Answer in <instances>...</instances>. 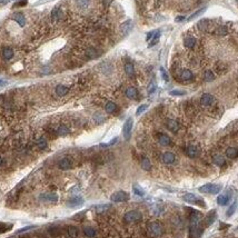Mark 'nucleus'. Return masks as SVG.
Listing matches in <instances>:
<instances>
[{
    "label": "nucleus",
    "mask_w": 238,
    "mask_h": 238,
    "mask_svg": "<svg viewBox=\"0 0 238 238\" xmlns=\"http://www.w3.org/2000/svg\"><path fill=\"white\" fill-rule=\"evenodd\" d=\"M163 234V227L158 222H152L147 225V235L152 238H157Z\"/></svg>",
    "instance_id": "obj_1"
},
{
    "label": "nucleus",
    "mask_w": 238,
    "mask_h": 238,
    "mask_svg": "<svg viewBox=\"0 0 238 238\" xmlns=\"http://www.w3.org/2000/svg\"><path fill=\"white\" fill-rule=\"evenodd\" d=\"M223 189L222 185H218V184H206L202 187L198 188V190L200 193L204 194H213V195H216L218 193H220V190Z\"/></svg>",
    "instance_id": "obj_2"
},
{
    "label": "nucleus",
    "mask_w": 238,
    "mask_h": 238,
    "mask_svg": "<svg viewBox=\"0 0 238 238\" xmlns=\"http://www.w3.org/2000/svg\"><path fill=\"white\" fill-rule=\"evenodd\" d=\"M141 218H143L141 213H139L138 210H130V211L125 214L123 220H125V223H127V224H135V223L140 222Z\"/></svg>",
    "instance_id": "obj_3"
},
{
    "label": "nucleus",
    "mask_w": 238,
    "mask_h": 238,
    "mask_svg": "<svg viewBox=\"0 0 238 238\" xmlns=\"http://www.w3.org/2000/svg\"><path fill=\"white\" fill-rule=\"evenodd\" d=\"M132 125H134V120L132 118H128L125 123H123V137L126 140H129L130 136H131V130H132Z\"/></svg>",
    "instance_id": "obj_4"
},
{
    "label": "nucleus",
    "mask_w": 238,
    "mask_h": 238,
    "mask_svg": "<svg viewBox=\"0 0 238 238\" xmlns=\"http://www.w3.org/2000/svg\"><path fill=\"white\" fill-rule=\"evenodd\" d=\"M110 199H111V202H127V200L129 199V195H128L126 191L120 190V191H117V193H115V194H112L111 197H110Z\"/></svg>",
    "instance_id": "obj_5"
},
{
    "label": "nucleus",
    "mask_w": 238,
    "mask_h": 238,
    "mask_svg": "<svg viewBox=\"0 0 238 238\" xmlns=\"http://www.w3.org/2000/svg\"><path fill=\"white\" fill-rule=\"evenodd\" d=\"M184 200L186 202H189V204H197L199 206H202L205 207V202L202 200V198H199L198 196L194 195V194H186L184 196Z\"/></svg>",
    "instance_id": "obj_6"
},
{
    "label": "nucleus",
    "mask_w": 238,
    "mask_h": 238,
    "mask_svg": "<svg viewBox=\"0 0 238 238\" xmlns=\"http://www.w3.org/2000/svg\"><path fill=\"white\" fill-rule=\"evenodd\" d=\"M39 199L41 202H57L58 200V196L55 193H43L39 196Z\"/></svg>",
    "instance_id": "obj_7"
},
{
    "label": "nucleus",
    "mask_w": 238,
    "mask_h": 238,
    "mask_svg": "<svg viewBox=\"0 0 238 238\" xmlns=\"http://www.w3.org/2000/svg\"><path fill=\"white\" fill-rule=\"evenodd\" d=\"M202 234V229L198 225H191L189 229V238H199Z\"/></svg>",
    "instance_id": "obj_8"
},
{
    "label": "nucleus",
    "mask_w": 238,
    "mask_h": 238,
    "mask_svg": "<svg viewBox=\"0 0 238 238\" xmlns=\"http://www.w3.org/2000/svg\"><path fill=\"white\" fill-rule=\"evenodd\" d=\"M215 101V98L214 96L210 94H204L200 98V104L205 107H208V106H211Z\"/></svg>",
    "instance_id": "obj_9"
},
{
    "label": "nucleus",
    "mask_w": 238,
    "mask_h": 238,
    "mask_svg": "<svg viewBox=\"0 0 238 238\" xmlns=\"http://www.w3.org/2000/svg\"><path fill=\"white\" fill-rule=\"evenodd\" d=\"M131 28H132V21H131V20H127V21H125L123 23H121V26H120V32H121V35H123V36H127L130 32Z\"/></svg>",
    "instance_id": "obj_10"
},
{
    "label": "nucleus",
    "mask_w": 238,
    "mask_h": 238,
    "mask_svg": "<svg viewBox=\"0 0 238 238\" xmlns=\"http://www.w3.org/2000/svg\"><path fill=\"white\" fill-rule=\"evenodd\" d=\"M161 160H163V163L164 164H166V165H170V164H173L174 161H175V155H174L173 152H166L163 154V156H161Z\"/></svg>",
    "instance_id": "obj_11"
},
{
    "label": "nucleus",
    "mask_w": 238,
    "mask_h": 238,
    "mask_svg": "<svg viewBox=\"0 0 238 238\" xmlns=\"http://www.w3.org/2000/svg\"><path fill=\"white\" fill-rule=\"evenodd\" d=\"M82 204H84V199H82L81 197H73V198L69 199V200L67 202V206L73 208V207H79Z\"/></svg>",
    "instance_id": "obj_12"
},
{
    "label": "nucleus",
    "mask_w": 238,
    "mask_h": 238,
    "mask_svg": "<svg viewBox=\"0 0 238 238\" xmlns=\"http://www.w3.org/2000/svg\"><path fill=\"white\" fill-rule=\"evenodd\" d=\"M72 166L71 161H70V159L68 158H62L59 160V163H58V167L61 169V170H68V169H70Z\"/></svg>",
    "instance_id": "obj_13"
},
{
    "label": "nucleus",
    "mask_w": 238,
    "mask_h": 238,
    "mask_svg": "<svg viewBox=\"0 0 238 238\" xmlns=\"http://www.w3.org/2000/svg\"><path fill=\"white\" fill-rule=\"evenodd\" d=\"M166 126L167 128L170 131H173V132H177L179 130V123H177L175 119H167Z\"/></svg>",
    "instance_id": "obj_14"
},
{
    "label": "nucleus",
    "mask_w": 238,
    "mask_h": 238,
    "mask_svg": "<svg viewBox=\"0 0 238 238\" xmlns=\"http://www.w3.org/2000/svg\"><path fill=\"white\" fill-rule=\"evenodd\" d=\"M126 96H127V98H129V99H137L138 97L137 89L134 88V87L127 88V89H126Z\"/></svg>",
    "instance_id": "obj_15"
},
{
    "label": "nucleus",
    "mask_w": 238,
    "mask_h": 238,
    "mask_svg": "<svg viewBox=\"0 0 238 238\" xmlns=\"http://www.w3.org/2000/svg\"><path fill=\"white\" fill-rule=\"evenodd\" d=\"M184 45H185L186 48L193 49L196 45V38L195 37H186L184 39Z\"/></svg>",
    "instance_id": "obj_16"
},
{
    "label": "nucleus",
    "mask_w": 238,
    "mask_h": 238,
    "mask_svg": "<svg viewBox=\"0 0 238 238\" xmlns=\"http://www.w3.org/2000/svg\"><path fill=\"white\" fill-rule=\"evenodd\" d=\"M158 141H159V144L161 145V146H169V145L171 144V139L168 137L167 135H165V134L159 135Z\"/></svg>",
    "instance_id": "obj_17"
},
{
    "label": "nucleus",
    "mask_w": 238,
    "mask_h": 238,
    "mask_svg": "<svg viewBox=\"0 0 238 238\" xmlns=\"http://www.w3.org/2000/svg\"><path fill=\"white\" fill-rule=\"evenodd\" d=\"M186 154H187L188 157L190 158H196L198 156V150L195 146H188L186 148Z\"/></svg>",
    "instance_id": "obj_18"
},
{
    "label": "nucleus",
    "mask_w": 238,
    "mask_h": 238,
    "mask_svg": "<svg viewBox=\"0 0 238 238\" xmlns=\"http://www.w3.org/2000/svg\"><path fill=\"white\" fill-rule=\"evenodd\" d=\"M226 156L228 157V158H236V157H238V149L237 148H235V147H229V148H227L226 149Z\"/></svg>",
    "instance_id": "obj_19"
},
{
    "label": "nucleus",
    "mask_w": 238,
    "mask_h": 238,
    "mask_svg": "<svg viewBox=\"0 0 238 238\" xmlns=\"http://www.w3.org/2000/svg\"><path fill=\"white\" fill-rule=\"evenodd\" d=\"M180 78L182 80H190L193 79V77H194V75H193V72L190 71L189 69H182L180 71Z\"/></svg>",
    "instance_id": "obj_20"
},
{
    "label": "nucleus",
    "mask_w": 238,
    "mask_h": 238,
    "mask_svg": "<svg viewBox=\"0 0 238 238\" xmlns=\"http://www.w3.org/2000/svg\"><path fill=\"white\" fill-rule=\"evenodd\" d=\"M14 19L18 22V25H19L20 27H23V26L26 25V19H25V16H23L22 14H20V12L14 14Z\"/></svg>",
    "instance_id": "obj_21"
},
{
    "label": "nucleus",
    "mask_w": 238,
    "mask_h": 238,
    "mask_svg": "<svg viewBox=\"0 0 238 238\" xmlns=\"http://www.w3.org/2000/svg\"><path fill=\"white\" fill-rule=\"evenodd\" d=\"M229 199H230V196L229 195H219L217 197V202L220 206H225V205L228 204Z\"/></svg>",
    "instance_id": "obj_22"
},
{
    "label": "nucleus",
    "mask_w": 238,
    "mask_h": 238,
    "mask_svg": "<svg viewBox=\"0 0 238 238\" xmlns=\"http://www.w3.org/2000/svg\"><path fill=\"white\" fill-rule=\"evenodd\" d=\"M213 163H214L216 166H224L225 158L222 155H214V156H213Z\"/></svg>",
    "instance_id": "obj_23"
},
{
    "label": "nucleus",
    "mask_w": 238,
    "mask_h": 238,
    "mask_svg": "<svg viewBox=\"0 0 238 238\" xmlns=\"http://www.w3.org/2000/svg\"><path fill=\"white\" fill-rule=\"evenodd\" d=\"M68 90H69L68 87L64 86V85H58V86L56 87V94H57L59 97H62V96L67 95Z\"/></svg>",
    "instance_id": "obj_24"
},
{
    "label": "nucleus",
    "mask_w": 238,
    "mask_h": 238,
    "mask_svg": "<svg viewBox=\"0 0 238 238\" xmlns=\"http://www.w3.org/2000/svg\"><path fill=\"white\" fill-rule=\"evenodd\" d=\"M61 16H62V12H61L60 8L56 7L52 10V12H51V19H52V21H57L58 19L61 18Z\"/></svg>",
    "instance_id": "obj_25"
},
{
    "label": "nucleus",
    "mask_w": 238,
    "mask_h": 238,
    "mask_svg": "<svg viewBox=\"0 0 238 238\" xmlns=\"http://www.w3.org/2000/svg\"><path fill=\"white\" fill-rule=\"evenodd\" d=\"M105 110H106V112H108V114H114L116 110H117V105H116L115 102H112V101H108V102L106 104V106H105Z\"/></svg>",
    "instance_id": "obj_26"
},
{
    "label": "nucleus",
    "mask_w": 238,
    "mask_h": 238,
    "mask_svg": "<svg viewBox=\"0 0 238 238\" xmlns=\"http://www.w3.org/2000/svg\"><path fill=\"white\" fill-rule=\"evenodd\" d=\"M197 27L199 28V30H202V31L207 30L208 27H209V20H208V19H202V20H199L198 23H197Z\"/></svg>",
    "instance_id": "obj_27"
},
{
    "label": "nucleus",
    "mask_w": 238,
    "mask_h": 238,
    "mask_svg": "<svg viewBox=\"0 0 238 238\" xmlns=\"http://www.w3.org/2000/svg\"><path fill=\"white\" fill-rule=\"evenodd\" d=\"M2 56H3V58H5L6 60H10L11 58L14 57V51H12L11 48L6 47V48H3V50H2Z\"/></svg>",
    "instance_id": "obj_28"
},
{
    "label": "nucleus",
    "mask_w": 238,
    "mask_h": 238,
    "mask_svg": "<svg viewBox=\"0 0 238 238\" xmlns=\"http://www.w3.org/2000/svg\"><path fill=\"white\" fill-rule=\"evenodd\" d=\"M206 10H207V8H206V7L202 8V9H199V10H197L196 12H194V14H190V16L188 17V18H187V21H191L193 19H195V18H198V17H199V16H202V14H204V12H205Z\"/></svg>",
    "instance_id": "obj_29"
},
{
    "label": "nucleus",
    "mask_w": 238,
    "mask_h": 238,
    "mask_svg": "<svg viewBox=\"0 0 238 238\" xmlns=\"http://www.w3.org/2000/svg\"><path fill=\"white\" fill-rule=\"evenodd\" d=\"M125 72L127 73V76L129 77H132L135 75V68H134V65L130 64V62H127L125 65Z\"/></svg>",
    "instance_id": "obj_30"
},
{
    "label": "nucleus",
    "mask_w": 238,
    "mask_h": 238,
    "mask_svg": "<svg viewBox=\"0 0 238 238\" xmlns=\"http://www.w3.org/2000/svg\"><path fill=\"white\" fill-rule=\"evenodd\" d=\"M141 168H143L144 170H146V171L150 170V169H152V163H150V160L148 158H146V157L141 159Z\"/></svg>",
    "instance_id": "obj_31"
},
{
    "label": "nucleus",
    "mask_w": 238,
    "mask_h": 238,
    "mask_svg": "<svg viewBox=\"0 0 238 238\" xmlns=\"http://www.w3.org/2000/svg\"><path fill=\"white\" fill-rule=\"evenodd\" d=\"M84 234L86 235L87 237L89 238H93L96 236V230H95L93 227H89V226H87V227H84Z\"/></svg>",
    "instance_id": "obj_32"
},
{
    "label": "nucleus",
    "mask_w": 238,
    "mask_h": 238,
    "mask_svg": "<svg viewBox=\"0 0 238 238\" xmlns=\"http://www.w3.org/2000/svg\"><path fill=\"white\" fill-rule=\"evenodd\" d=\"M57 134L59 136H67L69 134V128L67 126H65V125H62V126H60L57 129Z\"/></svg>",
    "instance_id": "obj_33"
},
{
    "label": "nucleus",
    "mask_w": 238,
    "mask_h": 238,
    "mask_svg": "<svg viewBox=\"0 0 238 238\" xmlns=\"http://www.w3.org/2000/svg\"><path fill=\"white\" fill-rule=\"evenodd\" d=\"M68 234L71 238H77L78 237V229L75 226H69L68 227Z\"/></svg>",
    "instance_id": "obj_34"
},
{
    "label": "nucleus",
    "mask_w": 238,
    "mask_h": 238,
    "mask_svg": "<svg viewBox=\"0 0 238 238\" xmlns=\"http://www.w3.org/2000/svg\"><path fill=\"white\" fill-rule=\"evenodd\" d=\"M204 79H205V81H207V82L213 81V80L215 79L214 72L210 71V70H206V71H205V75H204Z\"/></svg>",
    "instance_id": "obj_35"
},
{
    "label": "nucleus",
    "mask_w": 238,
    "mask_h": 238,
    "mask_svg": "<svg viewBox=\"0 0 238 238\" xmlns=\"http://www.w3.org/2000/svg\"><path fill=\"white\" fill-rule=\"evenodd\" d=\"M215 218H216V213H215V210H213L211 213L208 214V216H207V218H206V225H207V226L211 225L213 223H214Z\"/></svg>",
    "instance_id": "obj_36"
},
{
    "label": "nucleus",
    "mask_w": 238,
    "mask_h": 238,
    "mask_svg": "<svg viewBox=\"0 0 238 238\" xmlns=\"http://www.w3.org/2000/svg\"><path fill=\"white\" fill-rule=\"evenodd\" d=\"M160 35H161V34H160V31H156V34H155V36L152 37V41H150V43L148 45V47H149V48L154 47V46H155L156 43H158V41H159V38H160Z\"/></svg>",
    "instance_id": "obj_37"
},
{
    "label": "nucleus",
    "mask_w": 238,
    "mask_h": 238,
    "mask_svg": "<svg viewBox=\"0 0 238 238\" xmlns=\"http://www.w3.org/2000/svg\"><path fill=\"white\" fill-rule=\"evenodd\" d=\"M76 3L80 9H86L90 3V0H76Z\"/></svg>",
    "instance_id": "obj_38"
},
{
    "label": "nucleus",
    "mask_w": 238,
    "mask_h": 238,
    "mask_svg": "<svg viewBox=\"0 0 238 238\" xmlns=\"http://www.w3.org/2000/svg\"><path fill=\"white\" fill-rule=\"evenodd\" d=\"M132 190H134L135 195L140 196V197H143V196H145V190H144V189H143L141 187H139L138 185H134V186H132Z\"/></svg>",
    "instance_id": "obj_39"
},
{
    "label": "nucleus",
    "mask_w": 238,
    "mask_h": 238,
    "mask_svg": "<svg viewBox=\"0 0 238 238\" xmlns=\"http://www.w3.org/2000/svg\"><path fill=\"white\" fill-rule=\"evenodd\" d=\"M236 208H237V202L235 200V202L231 205L230 207L228 208V210H227V213H226V216L227 217H230V216H233L234 215V213L236 211Z\"/></svg>",
    "instance_id": "obj_40"
},
{
    "label": "nucleus",
    "mask_w": 238,
    "mask_h": 238,
    "mask_svg": "<svg viewBox=\"0 0 238 238\" xmlns=\"http://www.w3.org/2000/svg\"><path fill=\"white\" fill-rule=\"evenodd\" d=\"M37 146H38L39 149H45V148L47 147V141H46V139H45L43 137L39 138V139L37 140Z\"/></svg>",
    "instance_id": "obj_41"
},
{
    "label": "nucleus",
    "mask_w": 238,
    "mask_h": 238,
    "mask_svg": "<svg viewBox=\"0 0 238 238\" xmlns=\"http://www.w3.org/2000/svg\"><path fill=\"white\" fill-rule=\"evenodd\" d=\"M227 32H228V29L226 28V27H219V28L216 30V35L217 36H220V37H224L227 35Z\"/></svg>",
    "instance_id": "obj_42"
},
{
    "label": "nucleus",
    "mask_w": 238,
    "mask_h": 238,
    "mask_svg": "<svg viewBox=\"0 0 238 238\" xmlns=\"http://www.w3.org/2000/svg\"><path fill=\"white\" fill-rule=\"evenodd\" d=\"M147 108H148V105H146V104H144V105H140V106L138 107L137 111H136V115H137V116L141 115V114H143L144 111H146V110H147Z\"/></svg>",
    "instance_id": "obj_43"
},
{
    "label": "nucleus",
    "mask_w": 238,
    "mask_h": 238,
    "mask_svg": "<svg viewBox=\"0 0 238 238\" xmlns=\"http://www.w3.org/2000/svg\"><path fill=\"white\" fill-rule=\"evenodd\" d=\"M169 95H170V96H184V95H186V91H182V90L175 89V90L169 91Z\"/></svg>",
    "instance_id": "obj_44"
},
{
    "label": "nucleus",
    "mask_w": 238,
    "mask_h": 238,
    "mask_svg": "<svg viewBox=\"0 0 238 238\" xmlns=\"http://www.w3.org/2000/svg\"><path fill=\"white\" fill-rule=\"evenodd\" d=\"M9 229H11V225H6L3 224V223H0V233H5V231L9 230Z\"/></svg>",
    "instance_id": "obj_45"
},
{
    "label": "nucleus",
    "mask_w": 238,
    "mask_h": 238,
    "mask_svg": "<svg viewBox=\"0 0 238 238\" xmlns=\"http://www.w3.org/2000/svg\"><path fill=\"white\" fill-rule=\"evenodd\" d=\"M88 56H89L90 58H97V57H98L97 50H96V49H94V48H90V49L88 50Z\"/></svg>",
    "instance_id": "obj_46"
},
{
    "label": "nucleus",
    "mask_w": 238,
    "mask_h": 238,
    "mask_svg": "<svg viewBox=\"0 0 238 238\" xmlns=\"http://www.w3.org/2000/svg\"><path fill=\"white\" fill-rule=\"evenodd\" d=\"M160 73H161V76H163V79L165 80V81H169V77H168V73L166 72L165 68L160 67Z\"/></svg>",
    "instance_id": "obj_47"
},
{
    "label": "nucleus",
    "mask_w": 238,
    "mask_h": 238,
    "mask_svg": "<svg viewBox=\"0 0 238 238\" xmlns=\"http://www.w3.org/2000/svg\"><path fill=\"white\" fill-rule=\"evenodd\" d=\"M117 140H118V138L116 137V138H114L112 140H110L108 144H101L100 146L101 147H109V146H111V145H114L115 143H117Z\"/></svg>",
    "instance_id": "obj_48"
},
{
    "label": "nucleus",
    "mask_w": 238,
    "mask_h": 238,
    "mask_svg": "<svg viewBox=\"0 0 238 238\" xmlns=\"http://www.w3.org/2000/svg\"><path fill=\"white\" fill-rule=\"evenodd\" d=\"M109 207H110V205H100V206H97L96 208H97L98 211H102V210H106Z\"/></svg>",
    "instance_id": "obj_49"
},
{
    "label": "nucleus",
    "mask_w": 238,
    "mask_h": 238,
    "mask_svg": "<svg viewBox=\"0 0 238 238\" xmlns=\"http://www.w3.org/2000/svg\"><path fill=\"white\" fill-rule=\"evenodd\" d=\"M155 34H156V31H150V32H148V34H147V37H146V40L148 41V40L152 39V37L155 36Z\"/></svg>",
    "instance_id": "obj_50"
},
{
    "label": "nucleus",
    "mask_w": 238,
    "mask_h": 238,
    "mask_svg": "<svg viewBox=\"0 0 238 238\" xmlns=\"http://www.w3.org/2000/svg\"><path fill=\"white\" fill-rule=\"evenodd\" d=\"M94 118H95V120H96L97 123H101V121L104 120V118H102V117H101V115H99V114H98V115H95Z\"/></svg>",
    "instance_id": "obj_51"
},
{
    "label": "nucleus",
    "mask_w": 238,
    "mask_h": 238,
    "mask_svg": "<svg viewBox=\"0 0 238 238\" xmlns=\"http://www.w3.org/2000/svg\"><path fill=\"white\" fill-rule=\"evenodd\" d=\"M155 88H156L155 84H154V82L150 84V86H149V88H148V93H149V94H152V93L155 91Z\"/></svg>",
    "instance_id": "obj_52"
},
{
    "label": "nucleus",
    "mask_w": 238,
    "mask_h": 238,
    "mask_svg": "<svg viewBox=\"0 0 238 238\" xmlns=\"http://www.w3.org/2000/svg\"><path fill=\"white\" fill-rule=\"evenodd\" d=\"M184 20H185V16H178V17L175 18V21L176 22H181Z\"/></svg>",
    "instance_id": "obj_53"
},
{
    "label": "nucleus",
    "mask_w": 238,
    "mask_h": 238,
    "mask_svg": "<svg viewBox=\"0 0 238 238\" xmlns=\"http://www.w3.org/2000/svg\"><path fill=\"white\" fill-rule=\"evenodd\" d=\"M25 5H27V0H22V1H20V2H18L16 6H19V7H21V6H25Z\"/></svg>",
    "instance_id": "obj_54"
},
{
    "label": "nucleus",
    "mask_w": 238,
    "mask_h": 238,
    "mask_svg": "<svg viewBox=\"0 0 238 238\" xmlns=\"http://www.w3.org/2000/svg\"><path fill=\"white\" fill-rule=\"evenodd\" d=\"M110 2H111V0H104V3H105L106 6H108Z\"/></svg>",
    "instance_id": "obj_55"
},
{
    "label": "nucleus",
    "mask_w": 238,
    "mask_h": 238,
    "mask_svg": "<svg viewBox=\"0 0 238 238\" xmlns=\"http://www.w3.org/2000/svg\"><path fill=\"white\" fill-rule=\"evenodd\" d=\"M8 2V0H1L0 1V5H5V3H7Z\"/></svg>",
    "instance_id": "obj_56"
},
{
    "label": "nucleus",
    "mask_w": 238,
    "mask_h": 238,
    "mask_svg": "<svg viewBox=\"0 0 238 238\" xmlns=\"http://www.w3.org/2000/svg\"><path fill=\"white\" fill-rule=\"evenodd\" d=\"M1 85H5V82H3V81H2V80L0 79V86H1Z\"/></svg>",
    "instance_id": "obj_57"
},
{
    "label": "nucleus",
    "mask_w": 238,
    "mask_h": 238,
    "mask_svg": "<svg viewBox=\"0 0 238 238\" xmlns=\"http://www.w3.org/2000/svg\"><path fill=\"white\" fill-rule=\"evenodd\" d=\"M1 165H2V158L0 157V166H1Z\"/></svg>",
    "instance_id": "obj_58"
}]
</instances>
